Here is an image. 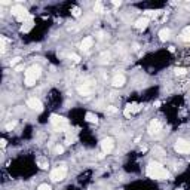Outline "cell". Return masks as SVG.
Masks as SVG:
<instances>
[{"label": "cell", "instance_id": "1", "mask_svg": "<svg viewBox=\"0 0 190 190\" xmlns=\"http://www.w3.org/2000/svg\"><path fill=\"white\" fill-rule=\"evenodd\" d=\"M147 175L154 180H168L169 171L166 168H163L159 162H150L147 165Z\"/></svg>", "mask_w": 190, "mask_h": 190}, {"label": "cell", "instance_id": "2", "mask_svg": "<svg viewBox=\"0 0 190 190\" xmlns=\"http://www.w3.org/2000/svg\"><path fill=\"white\" fill-rule=\"evenodd\" d=\"M40 75H42L40 66H31L30 69H27V72H25V85L33 86L36 83V80L40 77Z\"/></svg>", "mask_w": 190, "mask_h": 190}, {"label": "cell", "instance_id": "3", "mask_svg": "<svg viewBox=\"0 0 190 190\" xmlns=\"http://www.w3.org/2000/svg\"><path fill=\"white\" fill-rule=\"evenodd\" d=\"M12 15L18 19V21H21V22H25V21H28V19H33V16L31 15H28V12H27V9L24 7V6H21V4H15V6H12Z\"/></svg>", "mask_w": 190, "mask_h": 190}, {"label": "cell", "instance_id": "4", "mask_svg": "<svg viewBox=\"0 0 190 190\" xmlns=\"http://www.w3.org/2000/svg\"><path fill=\"white\" fill-rule=\"evenodd\" d=\"M51 123L54 125V128L57 131H66L67 126H69V120L63 116H58V114H52L51 116Z\"/></svg>", "mask_w": 190, "mask_h": 190}, {"label": "cell", "instance_id": "5", "mask_svg": "<svg viewBox=\"0 0 190 190\" xmlns=\"http://www.w3.org/2000/svg\"><path fill=\"white\" fill-rule=\"evenodd\" d=\"M66 174H67V168L63 165V166H58V168L52 169L51 174H49V177H51L52 181H63L66 178Z\"/></svg>", "mask_w": 190, "mask_h": 190}, {"label": "cell", "instance_id": "6", "mask_svg": "<svg viewBox=\"0 0 190 190\" xmlns=\"http://www.w3.org/2000/svg\"><path fill=\"white\" fill-rule=\"evenodd\" d=\"M113 147H114V140L112 137H107V138H104V140L101 141V150H103L104 154H106V153H110L113 150Z\"/></svg>", "mask_w": 190, "mask_h": 190}, {"label": "cell", "instance_id": "7", "mask_svg": "<svg viewBox=\"0 0 190 190\" xmlns=\"http://www.w3.org/2000/svg\"><path fill=\"white\" fill-rule=\"evenodd\" d=\"M175 150L178 153H189L190 152V143L186 140H177L175 143Z\"/></svg>", "mask_w": 190, "mask_h": 190}, {"label": "cell", "instance_id": "8", "mask_svg": "<svg viewBox=\"0 0 190 190\" xmlns=\"http://www.w3.org/2000/svg\"><path fill=\"white\" fill-rule=\"evenodd\" d=\"M27 107H30L31 110H36V112H42L43 110V104L40 103V100H37V98H28L27 100Z\"/></svg>", "mask_w": 190, "mask_h": 190}, {"label": "cell", "instance_id": "9", "mask_svg": "<svg viewBox=\"0 0 190 190\" xmlns=\"http://www.w3.org/2000/svg\"><path fill=\"white\" fill-rule=\"evenodd\" d=\"M160 129H162V125H160L159 120H152V122H150V125H149V134H150V135L159 134Z\"/></svg>", "mask_w": 190, "mask_h": 190}, {"label": "cell", "instance_id": "10", "mask_svg": "<svg viewBox=\"0 0 190 190\" xmlns=\"http://www.w3.org/2000/svg\"><path fill=\"white\" fill-rule=\"evenodd\" d=\"M125 82H126V79L123 75H116L113 77V82H112V85H113L114 88H122L123 85H125Z\"/></svg>", "mask_w": 190, "mask_h": 190}, {"label": "cell", "instance_id": "11", "mask_svg": "<svg viewBox=\"0 0 190 190\" xmlns=\"http://www.w3.org/2000/svg\"><path fill=\"white\" fill-rule=\"evenodd\" d=\"M149 22H150L149 16H143V18H140V19H137V21H135V27H137V28H140V30H144V28L149 25Z\"/></svg>", "mask_w": 190, "mask_h": 190}, {"label": "cell", "instance_id": "12", "mask_svg": "<svg viewBox=\"0 0 190 190\" xmlns=\"http://www.w3.org/2000/svg\"><path fill=\"white\" fill-rule=\"evenodd\" d=\"M92 43H94V39L92 37H85L82 40V43H80V49L82 51H89L91 46H92Z\"/></svg>", "mask_w": 190, "mask_h": 190}, {"label": "cell", "instance_id": "13", "mask_svg": "<svg viewBox=\"0 0 190 190\" xmlns=\"http://www.w3.org/2000/svg\"><path fill=\"white\" fill-rule=\"evenodd\" d=\"M77 91H79V94H80V95H91V86H89L88 83L77 86Z\"/></svg>", "mask_w": 190, "mask_h": 190}, {"label": "cell", "instance_id": "14", "mask_svg": "<svg viewBox=\"0 0 190 190\" xmlns=\"http://www.w3.org/2000/svg\"><path fill=\"white\" fill-rule=\"evenodd\" d=\"M34 27V22H33V19H28V21H25L24 24H22V27H21V31L22 33H28L31 28Z\"/></svg>", "mask_w": 190, "mask_h": 190}, {"label": "cell", "instance_id": "15", "mask_svg": "<svg viewBox=\"0 0 190 190\" xmlns=\"http://www.w3.org/2000/svg\"><path fill=\"white\" fill-rule=\"evenodd\" d=\"M37 166L40 169H48L49 168V162L46 157H39L37 159Z\"/></svg>", "mask_w": 190, "mask_h": 190}, {"label": "cell", "instance_id": "16", "mask_svg": "<svg viewBox=\"0 0 190 190\" xmlns=\"http://www.w3.org/2000/svg\"><path fill=\"white\" fill-rule=\"evenodd\" d=\"M85 119H86V122H89V123H97V122H98V116L91 113V112H88V113L85 114Z\"/></svg>", "mask_w": 190, "mask_h": 190}, {"label": "cell", "instance_id": "17", "mask_svg": "<svg viewBox=\"0 0 190 190\" xmlns=\"http://www.w3.org/2000/svg\"><path fill=\"white\" fill-rule=\"evenodd\" d=\"M169 34H171V31H169L168 28H163V30L159 31V39H160L162 42H166V40L169 39Z\"/></svg>", "mask_w": 190, "mask_h": 190}, {"label": "cell", "instance_id": "18", "mask_svg": "<svg viewBox=\"0 0 190 190\" xmlns=\"http://www.w3.org/2000/svg\"><path fill=\"white\" fill-rule=\"evenodd\" d=\"M181 40L184 42H190V27H186L181 33Z\"/></svg>", "mask_w": 190, "mask_h": 190}, {"label": "cell", "instance_id": "19", "mask_svg": "<svg viewBox=\"0 0 190 190\" xmlns=\"http://www.w3.org/2000/svg\"><path fill=\"white\" fill-rule=\"evenodd\" d=\"M94 12H103V3L101 1H95V4H94Z\"/></svg>", "mask_w": 190, "mask_h": 190}, {"label": "cell", "instance_id": "20", "mask_svg": "<svg viewBox=\"0 0 190 190\" xmlns=\"http://www.w3.org/2000/svg\"><path fill=\"white\" fill-rule=\"evenodd\" d=\"M15 126H16V120H13V122H9V123L6 125V131H12Z\"/></svg>", "mask_w": 190, "mask_h": 190}, {"label": "cell", "instance_id": "21", "mask_svg": "<svg viewBox=\"0 0 190 190\" xmlns=\"http://www.w3.org/2000/svg\"><path fill=\"white\" fill-rule=\"evenodd\" d=\"M186 73H187V70L183 69V67H180V69L177 67V69H175V75H186Z\"/></svg>", "mask_w": 190, "mask_h": 190}, {"label": "cell", "instance_id": "22", "mask_svg": "<svg viewBox=\"0 0 190 190\" xmlns=\"http://www.w3.org/2000/svg\"><path fill=\"white\" fill-rule=\"evenodd\" d=\"M106 112H107V113H109V114H114V113H116V112H117V109H116V107H113V106H109Z\"/></svg>", "mask_w": 190, "mask_h": 190}, {"label": "cell", "instance_id": "23", "mask_svg": "<svg viewBox=\"0 0 190 190\" xmlns=\"http://www.w3.org/2000/svg\"><path fill=\"white\" fill-rule=\"evenodd\" d=\"M19 61H21V58H19V57H15V58H13V60L10 61V66H12V67H15V66H16V64H18Z\"/></svg>", "mask_w": 190, "mask_h": 190}, {"label": "cell", "instance_id": "24", "mask_svg": "<svg viewBox=\"0 0 190 190\" xmlns=\"http://www.w3.org/2000/svg\"><path fill=\"white\" fill-rule=\"evenodd\" d=\"M37 190H52V189H51V186H48V184H40L37 187Z\"/></svg>", "mask_w": 190, "mask_h": 190}, {"label": "cell", "instance_id": "25", "mask_svg": "<svg viewBox=\"0 0 190 190\" xmlns=\"http://www.w3.org/2000/svg\"><path fill=\"white\" fill-rule=\"evenodd\" d=\"M72 12H73V15H75V16H80V9H79V7H73V9H72Z\"/></svg>", "mask_w": 190, "mask_h": 190}, {"label": "cell", "instance_id": "26", "mask_svg": "<svg viewBox=\"0 0 190 190\" xmlns=\"http://www.w3.org/2000/svg\"><path fill=\"white\" fill-rule=\"evenodd\" d=\"M70 60H73V61H79V60H80V58H79V57H77L76 54H72V55H70Z\"/></svg>", "mask_w": 190, "mask_h": 190}, {"label": "cell", "instance_id": "27", "mask_svg": "<svg viewBox=\"0 0 190 190\" xmlns=\"http://www.w3.org/2000/svg\"><path fill=\"white\" fill-rule=\"evenodd\" d=\"M55 150H57V153H63V152H64V147H63V146H57V149H55Z\"/></svg>", "mask_w": 190, "mask_h": 190}, {"label": "cell", "instance_id": "28", "mask_svg": "<svg viewBox=\"0 0 190 190\" xmlns=\"http://www.w3.org/2000/svg\"><path fill=\"white\" fill-rule=\"evenodd\" d=\"M120 3H122L120 0H119V1H117V0H114V1H113V4H114V6H120Z\"/></svg>", "mask_w": 190, "mask_h": 190}, {"label": "cell", "instance_id": "29", "mask_svg": "<svg viewBox=\"0 0 190 190\" xmlns=\"http://www.w3.org/2000/svg\"><path fill=\"white\" fill-rule=\"evenodd\" d=\"M22 69H24V67H22V66H16V69H15V70H16V72H21V70H22Z\"/></svg>", "mask_w": 190, "mask_h": 190}, {"label": "cell", "instance_id": "30", "mask_svg": "<svg viewBox=\"0 0 190 190\" xmlns=\"http://www.w3.org/2000/svg\"><path fill=\"white\" fill-rule=\"evenodd\" d=\"M0 143H1V147H6V140H1Z\"/></svg>", "mask_w": 190, "mask_h": 190}, {"label": "cell", "instance_id": "31", "mask_svg": "<svg viewBox=\"0 0 190 190\" xmlns=\"http://www.w3.org/2000/svg\"><path fill=\"white\" fill-rule=\"evenodd\" d=\"M177 190H181V189H177Z\"/></svg>", "mask_w": 190, "mask_h": 190}, {"label": "cell", "instance_id": "32", "mask_svg": "<svg viewBox=\"0 0 190 190\" xmlns=\"http://www.w3.org/2000/svg\"><path fill=\"white\" fill-rule=\"evenodd\" d=\"M119 190H123V189H119Z\"/></svg>", "mask_w": 190, "mask_h": 190}]
</instances>
